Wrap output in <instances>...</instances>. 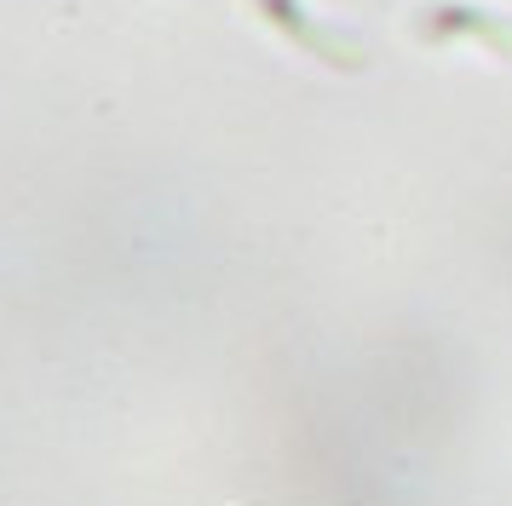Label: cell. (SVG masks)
Listing matches in <instances>:
<instances>
[{
    "label": "cell",
    "instance_id": "obj_1",
    "mask_svg": "<svg viewBox=\"0 0 512 506\" xmlns=\"http://www.w3.org/2000/svg\"><path fill=\"white\" fill-rule=\"evenodd\" d=\"M420 41H449V35H472V41H484L489 52H501L512 58V23L489 18L484 6H472V0H432L415 23Z\"/></svg>",
    "mask_w": 512,
    "mask_h": 506
},
{
    "label": "cell",
    "instance_id": "obj_2",
    "mask_svg": "<svg viewBox=\"0 0 512 506\" xmlns=\"http://www.w3.org/2000/svg\"><path fill=\"white\" fill-rule=\"evenodd\" d=\"M259 12L277 23L282 35H294V41H300L305 52H317L323 64H340V69H357V64H363V52H357V46L340 41V35H328L323 23H311V18L300 12V6H294V0H259Z\"/></svg>",
    "mask_w": 512,
    "mask_h": 506
}]
</instances>
